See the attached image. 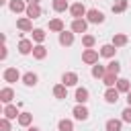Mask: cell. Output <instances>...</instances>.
I'll list each match as a JSON object with an SVG mask.
<instances>
[{
	"label": "cell",
	"instance_id": "obj_40",
	"mask_svg": "<svg viewBox=\"0 0 131 131\" xmlns=\"http://www.w3.org/2000/svg\"><path fill=\"white\" fill-rule=\"evenodd\" d=\"M8 2H10V0H0V4H2V6H4V4H8Z\"/></svg>",
	"mask_w": 131,
	"mask_h": 131
},
{
	"label": "cell",
	"instance_id": "obj_29",
	"mask_svg": "<svg viewBox=\"0 0 131 131\" xmlns=\"http://www.w3.org/2000/svg\"><path fill=\"white\" fill-rule=\"evenodd\" d=\"M53 10H55V12H66V10H70L68 0H53Z\"/></svg>",
	"mask_w": 131,
	"mask_h": 131
},
{
	"label": "cell",
	"instance_id": "obj_8",
	"mask_svg": "<svg viewBox=\"0 0 131 131\" xmlns=\"http://www.w3.org/2000/svg\"><path fill=\"white\" fill-rule=\"evenodd\" d=\"M16 29L23 31V33H31V31H33V18H29V16L18 18V20H16Z\"/></svg>",
	"mask_w": 131,
	"mask_h": 131
},
{
	"label": "cell",
	"instance_id": "obj_5",
	"mask_svg": "<svg viewBox=\"0 0 131 131\" xmlns=\"http://www.w3.org/2000/svg\"><path fill=\"white\" fill-rule=\"evenodd\" d=\"M72 115H74V119H76V121H86V119L90 117V113H88L86 104H76V106H74V111H72Z\"/></svg>",
	"mask_w": 131,
	"mask_h": 131
},
{
	"label": "cell",
	"instance_id": "obj_10",
	"mask_svg": "<svg viewBox=\"0 0 131 131\" xmlns=\"http://www.w3.org/2000/svg\"><path fill=\"white\" fill-rule=\"evenodd\" d=\"M8 8H10L14 14L25 12V10H27V0H10V2H8Z\"/></svg>",
	"mask_w": 131,
	"mask_h": 131
},
{
	"label": "cell",
	"instance_id": "obj_3",
	"mask_svg": "<svg viewBox=\"0 0 131 131\" xmlns=\"http://www.w3.org/2000/svg\"><path fill=\"white\" fill-rule=\"evenodd\" d=\"M86 20L92 23V25H100V23H104V14H102L98 8H90V10L86 12Z\"/></svg>",
	"mask_w": 131,
	"mask_h": 131
},
{
	"label": "cell",
	"instance_id": "obj_27",
	"mask_svg": "<svg viewBox=\"0 0 131 131\" xmlns=\"http://www.w3.org/2000/svg\"><path fill=\"white\" fill-rule=\"evenodd\" d=\"M117 90H119V92H129V90H131V82H129L127 78H119V80H117Z\"/></svg>",
	"mask_w": 131,
	"mask_h": 131
},
{
	"label": "cell",
	"instance_id": "obj_37",
	"mask_svg": "<svg viewBox=\"0 0 131 131\" xmlns=\"http://www.w3.org/2000/svg\"><path fill=\"white\" fill-rule=\"evenodd\" d=\"M127 104H129V106H131V90H129V92H127Z\"/></svg>",
	"mask_w": 131,
	"mask_h": 131
},
{
	"label": "cell",
	"instance_id": "obj_18",
	"mask_svg": "<svg viewBox=\"0 0 131 131\" xmlns=\"http://www.w3.org/2000/svg\"><path fill=\"white\" fill-rule=\"evenodd\" d=\"M33 57H35V59H39V61H41V59H45V57H47V47H45L43 43H37V45H35V49H33Z\"/></svg>",
	"mask_w": 131,
	"mask_h": 131
},
{
	"label": "cell",
	"instance_id": "obj_2",
	"mask_svg": "<svg viewBox=\"0 0 131 131\" xmlns=\"http://www.w3.org/2000/svg\"><path fill=\"white\" fill-rule=\"evenodd\" d=\"M2 78H4V82H8V84H14V82L23 80V76H20V72H18L16 68H6L4 74H2Z\"/></svg>",
	"mask_w": 131,
	"mask_h": 131
},
{
	"label": "cell",
	"instance_id": "obj_6",
	"mask_svg": "<svg viewBox=\"0 0 131 131\" xmlns=\"http://www.w3.org/2000/svg\"><path fill=\"white\" fill-rule=\"evenodd\" d=\"M86 12H88V10H86V6H84L82 2H76V4L70 6V14H72L74 18H84Z\"/></svg>",
	"mask_w": 131,
	"mask_h": 131
},
{
	"label": "cell",
	"instance_id": "obj_7",
	"mask_svg": "<svg viewBox=\"0 0 131 131\" xmlns=\"http://www.w3.org/2000/svg\"><path fill=\"white\" fill-rule=\"evenodd\" d=\"M33 49H35V45H33V41L31 39H20L18 41V53L20 55H29V53H33Z\"/></svg>",
	"mask_w": 131,
	"mask_h": 131
},
{
	"label": "cell",
	"instance_id": "obj_25",
	"mask_svg": "<svg viewBox=\"0 0 131 131\" xmlns=\"http://www.w3.org/2000/svg\"><path fill=\"white\" fill-rule=\"evenodd\" d=\"M117 74H111V72H106L104 74V78H102V84L106 86V88H113V86H117Z\"/></svg>",
	"mask_w": 131,
	"mask_h": 131
},
{
	"label": "cell",
	"instance_id": "obj_16",
	"mask_svg": "<svg viewBox=\"0 0 131 131\" xmlns=\"http://www.w3.org/2000/svg\"><path fill=\"white\" fill-rule=\"evenodd\" d=\"M12 98H14V90H12L10 86H4V88L0 90V100H2L4 104H10Z\"/></svg>",
	"mask_w": 131,
	"mask_h": 131
},
{
	"label": "cell",
	"instance_id": "obj_32",
	"mask_svg": "<svg viewBox=\"0 0 131 131\" xmlns=\"http://www.w3.org/2000/svg\"><path fill=\"white\" fill-rule=\"evenodd\" d=\"M106 72H111V74H117V76H119V72H121V63H119L117 59H111V61H108V66H106Z\"/></svg>",
	"mask_w": 131,
	"mask_h": 131
},
{
	"label": "cell",
	"instance_id": "obj_9",
	"mask_svg": "<svg viewBox=\"0 0 131 131\" xmlns=\"http://www.w3.org/2000/svg\"><path fill=\"white\" fill-rule=\"evenodd\" d=\"M70 29H72L74 33H86V29H88V20H86V18H74Z\"/></svg>",
	"mask_w": 131,
	"mask_h": 131
},
{
	"label": "cell",
	"instance_id": "obj_14",
	"mask_svg": "<svg viewBox=\"0 0 131 131\" xmlns=\"http://www.w3.org/2000/svg\"><path fill=\"white\" fill-rule=\"evenodd\" d=\"M119 90H117V86H113V88H106V92H104V100L108 102V104H115L117 100H119Z\"/></svg>",
	"mask_w": 131,
	"mask_h": 131
},
{
	"label": "cell",
	"instance_id": "obj_24",
	"mask_svg": "<svg viewBox=\"0 0 131 131\" xmlns=\"http://www.w3.org/2000/svg\"><path fill=\"white\" fill-rule=\"evenodd\" d=\"M37 80H39V78H37V74H33V72L23 74V84H25V86H29V88H31V86H35V84H37Z\"/></svg>",
	"mask_w": 131,
	"mask_h": 131
},
{
	"label": "cell",
	"instance_id": "obj_22",
	"mask_svg": "<svg viewBox=\"0 0 131 131\" xmlns=\"http://www.w3.org/2000/svg\"><path fill=\"white\" fill-rule=\"evenodd\" d=\"M53 96L59 98V100L66 98V96H68V86H66V84H55V86H53Z\"/></svg>",
	"mask_w": 131,
	"mask_h": 131
},
{
	"label": "cell",
	"instance_id": "obj_20",
	"mask_svg": "<svg viewBox=\"0 0 131 131\" xmlns=\"http://www.w3.org/2000/svg\"><path fill=\"white\" fill-rule=\"evenodd\" d=\"M49 31H53V33H61V31H66L63 20H61V18H51V20H49Z\"/></svg>",
	"mask_w": 131,
	"mask_h": 131
},
{
	"label": "cell",
	"instance_id": "obj_30",
	"mask_svg": "<svg viewBox=\"0 0 131 131\" xmlns=\"http://www.w3.org/2000/svg\"><path fill=\"white\" fill-rule=\"evenodd\" d=\"M31 35H33V41H35V43H43V41H45V31H43V29H33Z\"/></svg>",
	"mask_w": 131,
	"mask_h": 131
},
{
	"label": "cell",
	"instance_id": "obj_28",
	"mask_svg": "<svg viewBox=\"0 0 131 131\" xmlns=\"http://www.w3.org/2000/svg\"><path fill=\"white\" fill-rule=\"evenodd\" d=\"M127 6H129V2H127V0H117V2L113 4V12H115V14H121V12H125V10H127Z\"/></svg>",
	"mask_w": 131,
	"mask_h": 131
},
{
	"label": "cell",
	"instance_id": "obj_35",
	"mask_svg": "<svg viewBox=\"0 0 131 131\" xmlns=\"http://www.w3.org/2000/svg\"><path fill=\"white\" fill-rule=\"evenodd\" d=\"M0 131H10V119H6V117L0 119Z\"/></svg>",
	"mask_w": 131,
	"mask_h": 131
},
{
	"label": "cell",
	"instance_id": "obj_38",
	"mask_svg": "<svg viewBox=\"0 0 131 131\" xmlns=\"http://www.w3.org/2000/svg\"><path fill=\"white\" fill-rule=\"evenodd\" d=\"M41 0H27V4H39Z\"/></svg>",
	"mask_w": 131,
	"mask_h": 131
},
{
	"label": "cell",
	"instance_id": "obj_12",
	"mask_svg": "<svg viewBox=\"0 0 131 131\" xmlns=\"http://www.w3.org/2000/svg\"><path fill=\"white\" fill-rule=\"evenodd\" d=\"M72 43H74V31H61L59 33V45L70 47Z\"/></svg>",
	"mask_w": 131,
	"mask_h": 131
},
{
	"label": "cell",
	"instance_id": "obj_17",
	"mask_svg": "<svg viewBox=\"0 0 131 131\" xmlns=\"http://www.w3.org/2000/svg\"><path fill=\"white\" fill-rule=\"evenodd\" d=\"M115 53H117V47H115L113 43H106V45H102V47H100V55H102V57L113 59V57H115Z\"/></svg>",
	"mask_w": 131,
	"mask_h": 131
},
{
	"label": "cell",
	"instance_id": "obj_39",
	"mask_svg": "<svg viewBox=\"0 0 131 131\" xmlns=\"http://www.w3.org/2000/svg\"><path fill=\"white\" fill-rule=\"evenodd\" d=\"M27 131H41L39 127H27Z\"/></svg>",
	"mask_w": 131,
	"mask_h": 131
},
{
	"label": "cell",
	"instance_id": "obj_11",
	"mask_svg": "<svg viewBox=\"0 0 131 131\" xmlns=\"http://www.w3.org/2000/svg\"><path fill=\"white\" fill-rule=\"evenodd\" d=\"M41 12H43V10H41V6H39V4H27L25 14H27L29 18H33V20H35V18H39V16H41Z\"/></svg>",
	"mask_w": 131,
	"mask_h": 131
},
{
	"label": "cell",
	"instance_id": "obj_31",
	"mask_svg": "<svg viewBox=\"0 0 131 131\" xmlns=\"http://www.w3.org/2000/svg\"><path fill=\"white\" fill-rule=\"evenodd\" d=\"M57 129H59V131H74V123H72L70 119H61V121L57 123Z\"/></svg>",
	"mask_w": 131,
	"mask_h": 131
},
{
	"label": "cell",
	"instance_id": "obj_23",
	"mask_svg": "<svg viewBox=\"0 0 131 131\" xmlns=\"http://www.w3.org/2000/svg\"><path fill=\"white\" fill-rule=\"evenodd\" d=\"M90 74H92V78H98V80H102V78H104V74H106V68H104V66H100V63H94Z\"/></svg>",
	"mask_w": 131,
	"mask_h": 131
},
{
	"label": "cell",
	"instance_id": "obj_36",
	"mask_svg": "<svg viewBox=\"0 0 131 131\" xmlns=\"http://www.w3.org/2000/svg\"><path fill=\"white\" fill-rule=\"evenodd\" d=\"M6 55H8V47H6V43H2V51H0V59H6Z\"/></svg>",
	"mask_w": 131,
	"mask_h": 131
},
{
	"label": "cell",
	"instance_id": "obj_33",
	"mask_svg": "<svg viewBox=\"0 0 131 131\" xmlns=\"http://www.w3.org/2000/svg\"><path fill=\"white\" fill-rule=\"evenodd\" d=\"M94 43H96V39H94V35H82V45H84L86 49H90V47H94Z\"/></svg>",
	"mask_w": 131,
	"mask_h": 131
},
{
	"label": "cell",
	"instance_id": "obj_26",
	"mask_svg": "<svg viewBox=\"0 0 131 131\" xmlns=\"http://www.w3.org/2000/svg\"><path fill=\"white\" fill-rule=\"evenodd\" d=\"M16 121H18L20 127H31V123H33V115H31V113H20Z\"/></svg>",
	"mask_w": 131,
	"mask_h": 131
},
{
	"label": "cell",
	"instance_id": "obj_21",
	"mask_svg": "<svg viewBox=\"0 0 131 131\" xmlns=\"http://www.w3.org/2000/svg\"><path fill=\"white\" fill-rule=\"evenodd\" d=\"M127 41H129V37L125 33H115L113 35V45L115 47H123V45H127Z\"/></svg>",
	"mask_w": 131,
	"mask_h": 131
},
{
	"label": "cell",
	"instance_id": "obj_1",
	"mask_svg": "<svg viewBox=\"0 0 131 131\" xmlns=\"http://www.w3.org/2000/svg\"><path fill=\"white\" fill-rule=\"evenodd\" d=\"M98 55H100V51H96V49H84L82 51V61L84 63H88V66H94V63H98Z\"/></svg>",
	"mask_w": 131,
	"mask_h": 131
},
{
	"label": "cell",
	"instance_id": "obj_15",
	"mask_svg": "<svg viewBox=\"0 0 131 131\" xmlns=\"http://www.w3.org/2000/svg\"><path fill=\"white\" fill-rule=\"evenodd\" d=\"M2 115L6 117V119H18V106H14V104H4V111H2Z\"/></svg>",
	"mask_w": 131,
	"mask_h": 131
},
{
	"label": "cell",
	"instance_id": "obj_13",
	"mask_svg": "<svg viewBox=\"0 0 131 131\" xmlns=\"http://www.w3.org/2000/svg\"><path fill=\"white\" fill-rule=\"evenodd\" d=\"M61 84H66V86H76V84H78V74H76V72H63Z\"/></svg>",
	"mask_w": 131,
	"mask_h": 131
},
{
	"label": "cell",
	"instance_id": "obj_34",
	"mask_svg": "<svg viewBox=\"0 0 131 131\" xmlns=\"http://www.w3.org/2000/svg\"><path fill=\"white\" fill-rule=\"evenodd\" d=\"M121 119H123V123H131V106L127 104V108L121 113Z\"/></svg>",
	"mask_w": 131,
	"mask_h": 131
},
{
	"label": "cell",
	"instance_id": "obj_19",
	"mask_svg": "<svg viewBox=\"0 0 131 131\" xmlns=\"http://www.w3.org/2000/svg\"><path fill=\"white\" fill-rule=\"evenodd\" d=\"M121 127H123V119H108L104 123L106 131H121Z\"/></svg>",
	"mask_w": 131,
	"mask_h": 131
},
{
	"label": "cell",
	"instance_id": "obj_4",
	"mask_svg": "<svg viewBox=\"0 0 131 131\" xmlns=\"http://www.w3.org/2000/svg\"><path fill=\"white\" fill-rule=\"evenodd\" d=\"M88 98H90V92H88V88H84V86H78V88H76V94H74V100H76L78 104H86V102H88Z\"/></svg>",
	"mask_w": 131,
	"mask_h": 131
}]
</instances>
